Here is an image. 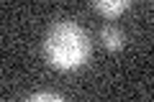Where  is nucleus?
<instances>
[{
	"mask_svg": "<svg viewBox=\"0 0 154 102\" xmlns=\"http://www.w3.org/2000/svg\"><path fill=\"white\" fill-rule=\"evenodd\" d=\"M100 41H103V46L108 48V51H118V48L123 46V33L118 31L113 23H108V26H103V31H100Z\"/></svg>",
	"mask_w": 154,
	"mask_h": 102,
	"instance_id": "3",
	"label": "nucleus"
},
{
	"mask_svg": "<svg viewBox=\"0 0 154 102\" xmlns=\"http://www.w3.org/2000/svg\"><path fill=\"white\" fill-rule=\"evenodd\" d=\"M33 102H62V95H54V92H38V95L31 97Z\"/></svg>",
	"mask_w": 154,
	"mask_h": 102,
	"instance_id": "4",
	"label": "nucleus"
},
{
	"mask_svg": "<svg viewBox=\"0 0 154 102\" xmlns=\"http://www.w3.org/2000/svg\"><path fill=\"white\" fill-rule=\"evenodd\" d=\"M93 8L105 18H118L128 5H131V0H90Z\"/></svg>",
	"mask_w": 154,
	"mask_h": 102,
	"instance_id": "2",
	"label": "nucleus"
},
{
	"mask_svg": "<svg viewBox=\"0 0 154 102\" xmlns=\"http://www.w3.org/2000/svg\"><path fill=\"white\" fill-rule=\"evenodd\" d=\"M46 59L54 69L59 71H72L88 61L90 56V38L82 28L72 21H59L49 28L44 41Z\"/></svg>",
	"mask_w": 154,
	"mask_h": 102,
	"instance_id": "1",
	"label": "nucleus"
}]
</instances>
